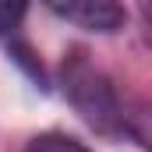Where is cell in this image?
<instances>
[{"mask_svg": "<svg viewBox=\"0 0 152 152\" xmlns=\"http://www.w3.org/2000/svg\"><path fill=\"white\" fill-rule=\"evenodd\" d=\"M25 152H92V149L71 134H64V131H46V134H36L25 145Z\"/></svg>", "mask_w": 152, "mask_h": 152, "instance_id": "3", "label": "cell"}, {"mask_svg": "<svg viewBox=\"0 0 152 152\" xmlns=\"http://www.w3.org/2000/svg\"><path fill=\"white\" fill-rule=\"evenodd\" d=\"M60 85H64L67 103L78 110V117H81L96 134L124 138V134L131 131V127H127V113H124V103H120V96H117L113 81L88 60V53L75 50L71 57H64Z\"/></svg>", "mask_w": 152, "mask_h": 152, "instance_id": "1", "label": "cell"}, {"mask_svg": "<svg viewBox=\"0 0 152 152\" xmlns=\"http://www.w3.org/2000/svg\"><path fill=\"white\" fill-rule=\"evenodd\" d=\"M25 4H0V39L11 36L18 25H21V18H25Z\"/></svg>", "mask_w": 152, "mask_h": 152, "instance_id": "4", "label": "cell"}, {"mask_svg": "<svg viewBox=\"0 0 152 152\" xmlns=\"http://www.w3.org/2000/svg\"><path fill=\"white\" fill-rule=\"evenodd\" d=\"M50 14H57L60 21H71L75 28H85V32H99V36H110V32H120L124 21H127V11L120 4H110V0H50L46 4Z\"/></svg>", "mask_w": 152, "mask_h": 152, "instance_id": "2", "label": "cell"}]
</instances>
